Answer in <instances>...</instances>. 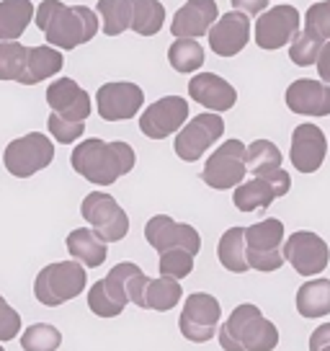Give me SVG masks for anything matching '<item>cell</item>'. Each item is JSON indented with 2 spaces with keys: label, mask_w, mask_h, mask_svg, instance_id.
<instances>
[{
  "label": "cell",
  "mask_w": 330,
  "mask_h": 351,
  "mask_svg": "<svg viewBox=\"0 0 330 351\" xmlns=\"http://www.w3.org/2000/svg\"><path fill=\"white\" fill-rule=\"evenodd\" d=\"M322 47L325 42L318 39L315 34L309 32H299L294 36V42L289 47V57H292V62L299 67H309V65H318V57L322 52Z\"/></svg>",
  "instance_id": "36"
},
{
  "label": "cell",
  "mask_w": 330,
  "mask_h": 351,
  "mask_svg": "<svg viewBox=\"0 0 330 351\" xmlns=\"http://www.w3.org/2000/svg\"><path fill=\"white\" fill-rule=\"evenodd\" d=\"M284 163V155L271 140H255L245 150V165L253 176H266L279 171Z\"/></svg>",
  "instance_id": "30"
},
{
  "label": "cell",
  "mask_w": 330,
  "mask_h": 351,
  "mask_svg": "<svg viewBox=\"0 0 330 351\" xmlns=\"http://www.w3.org/2000/svg\"><path fill=\"white\" fill-rule=\"evenodd\" d=\"M67 253L73 256V261L83 263L86 269H99L103 266L106 256H109V248H106V241H101L99 232L90 230V228H77L67 235Z\"/></svg>",
  "instance_id": "24"
},
{
  "label": "cell",
  "mask_w": 330,
  "mask_h": 351,
  "mask_svg": "<svg viewBox=\"0 0 330 351\" xmlns=\"http://www.w3.org/2000/svg\"><path fill=\"white\" fill-rule=\"evenodd\" d=\"M217 3L214 0H188L183 8H178L173 21H170V34L176 39H199L217 23Z\"/></svg>",
  "instance_id": "22"
},
{
  "label": "cell",
  "mask_w": 330,
  "mask_h": 351,
  "mask_svg": "<svg viewBox=\"0 0 330 351\" xmlns=\"http://www.w3.org/2000/svg\"><path fill=\"white\" fill-rule=\"evenodd\" d=\"M318 73L322 77V83L330 86V42H325V47H322V52L318 57Z\"/></svg>",
  "instance_id": "43"
},
{
  "label": "cell",
  "mask_w": 330,
  "mask_h": 351,
  "mask_svg": "<svg viewBox=\"0 0 330 351\" xmlns=\"http://www.w3.org/2000/svg\"><path fill=\"white\" fill-rule=\"evenodd\" d=\"M286 109L299 117H328L330 114V86L309 77H299L286 88Z\"/></svg>",
  "instance_id": "20"
},
{
  "label": "cell",
  "mask_w": 330,
  "mask_h": 351,
  "mask_svg": "<svg viewBox=\"0 0 330 351\" xmlns=\"http://www.w3.org/2000/svg\"><path fill=\"white\" fill-rule=\"evenodd\" d=\"M232 8L245 16H255V13H264L268 8V0H230Z\"/></svg>",
  "instance_id": "41"
},
{
  "label": "cell",
  "mask_w": 330,
  "mask_h": 351,
  "mask_svg": "<svg viewBox=\"0 0 330 351\" xmlns=\"http://www.w3.org/2000/svg\"><path fill=\"white\" fill-rule=\"evenodd\" d=\"M284 225L268 217L245 228V258L255 271H276L284 263Z\"/></svg>",
  "instance_id": "5"
},
{
  "label": "cell",
  "mask_w": 330,
  "mask_h": 351,
  "mask_svg": "<svg viewBox=\"0 0 330 351\" xmlns=\"http://www.w3.org/2000/svg\"><path fill=\"white\" fill-rule=\"evenodd\" d=\"M88 287L86 266L77 261H55L45 266L34 279V297L45 307H60L83 295Z\"/></svg>",
  "instance_id": "4"
},
{
  "label": "cell",
  "mask_w": 330,
  "mask_h": 351,
  "mask_svg": "<svg viewBox=\"0 0 330 351\" xmlns=\"http://www.w3.org/2000/svg\"><path fill=\"white\" fill-rule=\"evenodd\" d=\"M80 215L90 225V230L99 232L101 241L119 243L129 232V217L119 207V202L106 191H90L80 204Z\"/></svg>",
  "instance_id": "8"
},
{
  "label": "cell",
  "mask_w": 330,
  "mask_h": 351,
  "mask_svg": "<svg viewBox=\"0 0 330 351\" xmlns=\"http://www.w3.org/2000/svg\"><path fill=\"white\" fill-rule=\"evenodd\" d=\"M251 42V21L245 13H225L210 29V49L220 57H235Z\"/></svg>",
  "instance_id": "21"
},
{
  "label": "cell",
  "mask_w": 330,
  "mask_h": 351,
  "mask_svg": "<svg viewBox=\"0 0 330 351\" xmlns=\"http://www.w3.org/2000/svg\"><path fill=\"white\" fill-rule=\"evenodd\" d=\"M55 160V145L42 132H29L18 140H11L3 150V165L16 178H31Z\"/></svg>",
  "instance_id": "6"
},
{
  "label": "cell",
  "mask_w": 330,
  "mask_h": 351,
  "mask_svg": "<svg viewBox=\"0 0 330 351\" xmlns=\"http://www.w3.org/2000/svg\"><path fill=\"white\" fill-rule=\"evenodd\" d=\"M320 351H330V346H325V349H320Z\"/></svg>",
  "instance_id": "44"
},
{
  "label": "cell",
  "mask_w": 330,
  "mask_h": 351,
  "mask_svg": "<svg viewBox=\"0 0 330 351\" xmlns=\"http://www.w3.org/2000/svg\"><path fill=\"white\" fill-rule=\"evenodd\" d=\"M0 351H5V349H3V343H0Z\"/></svg>",
  "instance_id": "45"
},
{
  "label": "cell",
  "mask_w": 330,
  "mask_h": 351,
  "mask_svg": "<svg viewBox=\"0 0 330 351\" xmlns=\"http://www.w3.org/2000/svg\"><path fill=\"white\" fill-rule=\"evenodd\" d=\"M144 104V93L137 83L114 80L103 83L96 93V109L103 121H127L137 117Z\"/></svg>",
  "instance_id": "12"
},
{
  "label": "cell",
  "mask_w": 330,
  "mask_h": 351,
  "mask_svg": "<svg viewBox=\"0 0 330 351\" xmlns=\"http://www.w3.org/2000/svg\"><path fill=\"white\" fill-rule=\"evenodd\" d=\"M47 130H49V134H52L60 145H73L83 137V132H86V121H67V119H62V117H57V114L49 111Z\"/></svg>",
  "instance_id": "39"
},
{
  "label": "cell",
  "mask_w": 330,
  "mask_h": 351,
  "mask_svg": "<svg viewBox=\"0 0 330 351\" xmlns=\"http://www.w3.org/2000/svg\"><path fill=\"white\" fill-rule=\"evenodd\" d=\"M225 134V121L220 114H199L194 119L183 124L176 134V155L186 163H196L201 155L210 150L212 145Z\"/></svg>",
  "instance_id": "10"
},
{
  "label": "cell",
  "mask_w": 330,
  "mask_h": 351,
  "mask_svg": "<svg viewBox=\"0 0 330 351\" xmlns=\"http://www.w3.org/2000/svg\"><path fill=\"white\" fill-rule=\"evenodd\" d=\"M129 305V295L124 287V274L121 266L116 263L109 274L93 282V287L88 289V307L93 315L99 318H116L124 313V307Z\"/></svg>",
  "instance_id": "18"
},
{
  "label": "cell",
  "mask_w": 330,
  "mask_h": 351,
  "mask_svg": "<svg viewBox=\"0 0 330 351\" xmlns=\"http://www.w3.org/2000/svg\"><path fill=\"white\" fill-rule=\"evenodd\" d=\"M137 163L132 145L127 143H103L99 137L83 140L75 145L70 155V165L77 176H83L93 186H111L121 176H127Z\"/></svg>",
  "instance_id": "1"
},
{
  "label": "cell",
  "mask_w": 330,
  "mask_h": 351,
  "mask_svg": "<svg viewBox=\"0 0 330 351\" xmlns=\"http://www.w3.org/2000/svg\"><path fill=\"white\" fill-rule=\"evenodd\" d=\"M217 258L232 274H245L251 269L245 258V228H230L222 235L217 245Z\"/></svg>",
  "instance_id": "28"
},
{
  "label": "cell",
  "mask_w": 330,
  "mask_h": 351,
  "mask_svg": "<svg viewBox=\"0 0 330 351\" xmlns=\"http://www.w3.org/2000/svg\"><path fill=\"white\" fill-rule=\"evenodd\" d=\"M183 289L176 279H168V276H157L150 279V285L144 289V302L142 310H155V313H168L181 302Z\"/></svg>",
  "instance_id": "29"
},
{
  "label": "cell",
  "mask_w": 330,
  "mask_h": 351,
  "mask_svg": "<svg viewBox=\"0 0 330 351\" xmlns=\"http://www.w3.org/2000/svg\"><path fill=\"white\" fill-rule=\"evenodd\" d=\"M245 150L248 147L240 140H227L225 145H220L207 158V165L201 171V181L210 189H217V191L238 189L245 181V173H248Z\"/></svg>",
  "instance_id": "9"
},
{
  "label": "cell",
  "mask_w": 330,
  "mask_h": 351,
  "mask_svg": "<svg viewBox=\"0 0 330 351\" xmlns=\"http://www.w3.org/2000/svg\"><path fill=\"white\" fill-rule=\"evenodd\" d=\"M284 261L302 276H318L328 269L330 248L318 232L297 230L284 241Z\"/></svg>",
  "instance_id": "11"
},
{
  "label": "cell",
  "mask_w": 330,
  "mask_h": 351,
  "mask_svg": "<svg viewBox=\"0 0 330 351\" xmlns=\"http://www.w3.org/2000/svg\"><path fill=\"white\" fill-rule=\"evenodd\" d=\"M47 104L52 114L67 121H86L93 111L90 96L86 88H80L73 77H60L47 88Z\"/></svg>",
  "instance_id": "17"
},
{
  "label": "cell",
  "mask_w": 330,
  "mask_h": 351,
  "mask_svg": "<svg viewBox=\"0 0 330 351\" xmlns=\"http://www.w3.org/2000/svg\"><path fill=\"white\" fill-rule=\"evenodd\" d=\"M144 241L150 243L157 253H165L170 251V248H183L191 256H196L201 251V235L196 232V228L176 222L168 215H155V217L147 219Z\"/></svg>",
  "instance_id": "13"
},
{
  "label": "cell",
  "mask_w": 330,
  "mask_h": 351,
  "mask_svg": "<svg viewBox=\"0 0 330 351\" xmlns=\"http://www.w3.org/2000/svg\"><path fill=\"white\" fill-rule=\"evenodd\" d=\"M328 155V137L322 134L318 124H299L292 132V165L299 173H315Z\"/></svg>",
  "instance_id": "19"
},
{
  "label": "cell",
  "mask_w": 330,
  "mask_h": 351,
  "mask_svg": "<svg viewBox=\"0 0 330 351\" xmlns=\"http://www.w3.org/2000/svg\"><path fill=\"white\" fill-rule=\"evenodd\" d=\"M29 60V47L21 42H0V80L21 83Z\"/></svg>",
  "instance_id": "35"
},
{
  "label": "cell",
  "mask_w": 330,
  "mask_h": 351,
  "mask_svg": "<svg viewBox=\"0 0 330 351\" xmlns=\"http://www.w3.org/2000/svg\"><path fill=\"white\" fill-rule=\"evenodd\" d=\"M299 34V11L294 5H274L255 21V44L261 49H281Z\"/></svg>",
  "instance_id": "16"
},
{
  "label": "cell",
  "mask_w": 330,
  "mask_h": 351,
  "mask_svg": "<svg viewBox=\"0 0 330 351\" xmlns=\"http://www.w3.org/2000/svg\"><path fill=\"white\" fill-rule=\"evenodd\" d=\"M292 189V178L284 168H279L274 173L255 176L251 181H242L240 186L235 189L232 202L240 212H255L261 207H268L274 199L286 197Z\"/></svg>",
  "instance_id": "14"
},
{
  "label": "cell",
  "mask_w": 330,
  "mask_h": 351,
  "mask_svg": "<svg viewBox=\"0 0 330 351\" xmlns=\"http://www.w3.org/2000/svg\"><path fill=\"white\" fill-rule=\"evenodd\" d=\"M65 65L62 52L49 47V44H39V47H29V60H26V70H23L21 86H36L42 80H49L57 75Z\"/></svg>",
  "instance_id": "25"
},
{
  "label": "cell",
  "mask_w": 330,
  "mask_h": 351,
  "mask_svg": "<svg viewBox=\"0 0 330 351\" xmlns=\"http://www.w3.org/2000/svg\"><path fill=\"white\" fill-rule=\"evenodd\" d=\"M165 23V8L160 0H132V32L140 36H155Z\"/></svg>",
  "instance_id": "31"
},
{
  "label": "cell",
  "mask_w": 330,
  "mask_h": 351,
  "mask_svg": "<svg viewBox=\"0 0 330 351\" xmlns=\"http://www.w3.org/2000/svg\"><path fill=\"white\" fill-rule=\"evenodd\" d=\"M34 19L55 49H75L99 34L96 13L86 5H65L62 0H45Z\"/></svg>",
  "instance_id": "2"
},
{
  "label": "cell",
  "mask_w": 330,
  "mask_h": 351,
  "mask_svg": "<svg viewBox=\"0 0 330 351\" xmlns=\"http://www.w3.org/2000/svg\"><path fill=\"white\" fill-rule=\"evenodd\" d=\"M305 32L315 34L322 42H330V0H320L307 8L305 16Z\"/></svg>",
  "instance_id": "38"
},
{
  "label": "cell",
  "mask_w": 330,
  "mask_h": 351,
  "mask_svg": "<svg viewBox=\"0 0 330 351\" xmlns=\"http://www.w3.org/2000/svg\"><path fill=\"white\" fill-rule=\"evenodd\" d=\"M188 119V104L181 96H165L150 104L140 117V132L150 140H165L173 132H181V127Z\"/></svg>",
  "instance_id": "15"
},
{
  "label": "cell",
  "mask_w": 330,
  "mask_h": 351,
  "mask_svg": "<svg viewBox=\"0 0 330 351\" xmlns=\"http://www.w3.org/2000/svg\"><path fill=\"white\" fill-rule=\"evenodd\" d=\"M330 346V323H322L318 328L312 330V336H309V351H320Z\"/></svg>",
  "instance_id": "42"
},
{
  "label": "cell",
  "mask_w": 330,
  "mask_h": 351,
  "mask_svg": "<svg viewBox=\"0 0 330 351\" xmlns=\"http://www.w3.org/2000/svg\"><path fill=\"white\" fill-rule=\"evenodd\" d=\"M34 16L31 0H0V42H18Z\"/></svg>",
  "instance_id": "26"
},
{
  "label": "cell",
  "mask_w": 330,
  "mask_h": 351,
  "mask_svg": "<svg viewBox=\"0 0 330 351\" xmlns=\"http://www.w3.org/2000/svg\"><path fill=\"white\" fill-rule=\"evenodd\" d=\"M168 62L176 73H196L204 65V47L194 39H176L168 49Z\"/></svg>",
  "instance_id": "34"
},
{
  "label": "cell",
  "mask_w": 330,
  "mask_h": 351,
  "mask_svg": "<svg viewBox=\"0 0 330 351\" xmlns=\"http://www.w3.org/2000/svg\"><path fill=\"white\" fill-rule=\"evenodd\" d=\"M194 271V256L183 248H170V251L160 253V276L168 279H186Z\"/></svg>",
  "instance_id": "37"
},
{
  "label": "cell",
  "mask_w": 330,
  "mask_h": 351,
  "mask_svg": "<svg viewBox=\"0 0 330 351\" xmlns=\"http://www.w3.org/2000/svg\"><path fill=\"white\" fill-rule=\"evenodd\" d=\"M222 320V305L220 300L210 292H194L186 297L181 318H178V328L181 336L191 343H207L217 336Z\"/></svg>",
  "instance_id": "7"
},
{
  "label": "cell",
  "mask_w": 330,
  "mask_h": 351,
  "mask_svg": "<svg viewBox=\"0 0 330 351\" xmlns=\"http://www.w3.org/2000/svg\"><path fill=\"white\" fill-rule=\"evenodd\" d=\"M297 313L302 318H322L330 313V279H309L297 289Z\"/></svg>",
  "instance_id": "27"
},
{
  "label": "cell",
  "mask_w": 330,
  "mask_h": 351,
  "mask_svg": "<svg viewBox=\"0 0 330 351\" xmlns=\"http://www.w3.org/2000/svg\"><path fill=\"white\" fill-rule=\"evenodd\" d=\"M99 16L106 36H119L132 29V0H99Z\"/></svg>",
  "instance_id": "32"
},
{
  "label": "cell",
  "mask_w": 330,
  "mask_h": 351,
  "mask_svg": "<svg viewBox=\"0 0 330 351\" xmlns=\"http://www.w3.org/2000/svg\"><path fill=\"white\" fill-rule=\"evenodd\" d=\"M21 330H23L21 313H18L8 300H0V343L18 339Z\"/></svg>",
  "instance_id": "40"
},
{
  "label": "cell",
  "mask_w": 330,
  "mask_h": 351,
  "mask_svg": "<svg viewBox=\"0 0 330 351\" xmlns=\"http://www.w3.org/2000/svg\"><path fill=\"white\" fill-rule=\"evenodd\" d=\"M225 351H274L279 346V328L251 302L232 310L217 330Z\"/></svg>",
  "instance_id": "3"
},
{
  "label": "cell",
  "mask_w": 330,
  "mask_h": 351,
  "mask_svg": "<svg viewBox=\"0 0 330 351\" xmlns=\"http://www.w3.org/2000/svg\"><path fill=\"white\" fill-rule=\"evenodd\" d=\"M18 341L23 351H57L62 346V333L52 323H31L21 330Z\"/></svg>",
  "instance_id": "33"
},
{
  "label": "cell",
  "mask_w": 330,
  "mask_h": 351,
  "mask_svg": "<svg viewBox=\"0 0 330 351\" xmlns=\"http://www.w3.org/2000/svg\"><path fill=\"white\" fill-rule=\"evenodd\" d=\"M0 300H5V297H3V295H0Z\"/></svg>",
  "instance_id": "46"
},
{
  "label": "cell",
  "mask_w": 330,
  "mask_h": 351,
  "mask_svg": "<svg viewBox=\"0 0 330 351\" xmlns=\"http://www.w3.org/2000/svg\"><path fill=\"white\" fill-rule=\"evenodd\" d=\"M188 96L201 104L207 111H230L238 104V90L232 83H227L225 77L214 75V73H199L191 77L188 83Z\"/></svg>",
  "instance_id": "23"
}]
</instances>
